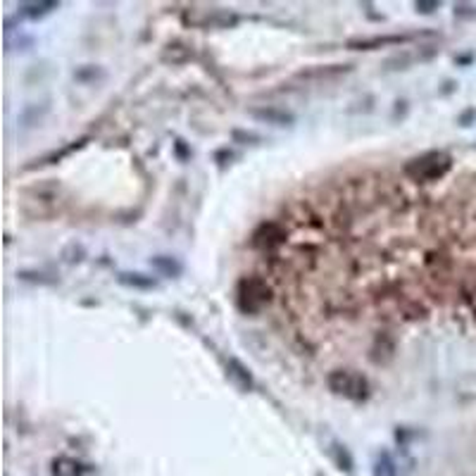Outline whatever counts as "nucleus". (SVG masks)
Wrapping results in <instances>:
<instances>
[{
    "label": "nucleus",
    "mask_w": 476,
    "mask_h": 476,
    "mask_svg": "<svg viewBox=\"0 0 476 476\" xmlns=\"http://www.w3.org/2000/svg\"><path fill=\"white\" fill-rule=\"evenodd\" d=\"M450 160L448 153L443 150H431V153H424L419 157H412L408 164H405V174H408L412 181H438L448 174Z\"/></svg>",
    "instance_id": "f257e3e1"
},
{
    "label": "nucleus",
    "mask_w": 476,
    "mask_h": 476,
    "mask_svg": "<svg viewBox=\"0 0 476 476\" xmlns=\"http://www.w3.org/2000/svg\"><path fill=\"white\" fill-rule=\"evenodd\" d=\"M57 205H60V186L48 184V181L22 193V210L34 219H46L55 215Z\"/></svg>",
    "instance_id": "f03ea898"
},
{
    "label": "nucleus",
    "mask_w": 476,
    "mask_h": 476,
    "mask_svg": "<svg viewBox=\"0 0 476 476\" xmlns=\"http://www.w3.org/2000/svg\"><path fill=\"white\" fill-rule=\"evenodd\" d=\"M272 288L262 277H245L236 288V303L245 314L260 313L262 307L269 305Z\"/></svg>",
    "instance_id": "7ed1b4c3"
},
{
    "label": "nucleus",
    "mask_w": 476,
    "mask_h": 476,
    "mask_svg": "<svg viewBox=\"0 0 476 476\" xmlns=\"http://www.w3.org/2000/svg\"><path fill=\"white\" fill-rule=\"evenodd\" d=\"M327 383L331 388V393L346 398V401L362 402L369 398V381L357 372L350 369H333L327 376Z\"/></svg>",
    "instance_id": "20e7f679"
},
{
    "label": "nucleus",
    "mask_w": 476,
    "mask_h": 476,
    "mask_svg": "<svg viewBox=\"0 0 476 476\" xmlns=\"http://www.w3.org/2000/svg\"><path fill=\"white\" fill-rule=\"evenodd\" d=\"M281 243H286V229L277 222H267L252 234V245L260 248V251H274L279 248Z\"/></svg>",
    "instance_id": "39448f33"
},
{
    "label": "nucleus",
    "mask_w": 476,
    "mask_h": 476,
    "mask_svg": "<svg viewBox=\"0 0 476 476\" xmlns=\"http://www.w3.org/2000/svg\"><path fill=\"white\" fill-rule=\"evenodd\" d=\"M415 39L412 34H393V36H372V39H353L348 41V48H355V50H375L381 46H402V43H410Z\"/></svg>",
    "instance_id": "423d86ee"
},
{
    "label": "nucleus",
    "mask_w": 476,
    "mask_h": 476,
    "mask_svg": "<svg viewBox=\"0 0 476 476\" xmlns=\"http://www.w3.org/2000/svg\"><path fill=\"white\" fill-rule=\"evenodd\" d=\"M53 476H84L86 474V464H82L75 457H55L53 467H50Z\"/></svg>",
    "instance_id": "0eeeda50"
},
{
    "label": "nucleus",
    "mask_w": 476,
    "mask_h": 476,
    "mask_svg": "<svg viewBox=\"0 0 476 476\" xmlns=\"http://www.w3.org/2000/svg\"><path fill=\"white\" fill-rule=\"evenodd\" d=\"M226 376H229V381H232L236 388H241V391H251L252 388L251 372L238 360H229V365H226Z\"/></svg>",
    "instance_id": "6e6552de"
},
{
    "label": "nucleus",
    "mask_w": 476,
    "mask_h": 476,
    "mask_svg": "<svg viewBox=\"0 0 476 476\" xmlns=\"http://www.w3.org/2000/svg\"><path fill=\"white\" fill-rule=\"evenodd\" d=\"M251 115L258 117V119H262V122H267V124H279V127H284V124H291L293 122L291 112H286V110H279V108L251 110Z\"/></svg>",
    "instance_id": "1a4fd4ad"
},
{
    "label": "nucleus",
    "mask_w": 476,
    "mask_h": 476,
    "mask_svg": "<svg viewBox=\"0 0 476 476\" xmlns=\"http://www.w3.org/2000/svg\"><path fill=\"white\" fill-rule=\"evenodd\" d=\"M375 476H398V464H395L391 453H379L375 460Z\"/></svg>",
    "instance_id": "9d476101"
},
{
    "label": "nucleus",
    "mask_w": 476,
    "mask_h": 476,
    "mask_svg": "<svg viewBox=\"0 0 476 476\" xmlns=\"http://www.w3.org/2000/svg\"><path fill=\"white\" fill-rule=\"evenodd\" d=\"M24 17H31V20H39V17H46L48 13L57 10V3H24L20 7Z\"/></svg>",
    "instance_id": "9b49d317"
},
{
    "label": "nucleus",
    "mask_w": 476,
    "mask_h": 476,
    "mask_svg": "<svg viewBox=\"0 0 476 476\" xmlns=\"http://www.w3.org/2000/svg\"><path fill=\"white\" fill-rule=\"evenodd\" d=\"M119 284L129 286V288H155V281L143 274H119Z\"/></svg>",
    "instance_id": "f8f14e48"
},
{
    "label": "nucleus",
    "mask_w": 476,
    "mask_h": 476,
    "mask_svg": "<svg viewBox=\"0 0 476 476\" xmlns=\"http://www.w3.org/2000/svg\"><path fill=\"white\" fill-rule=\"evenodd\" d=\"M153 267H157L160 272L170 274V277L181 272V265H179L177 260H172V258H153Z\"/></svg>",
    "instance_id": "ddd939ff"
},
{
    "label": "nucleus",
    "mask_w": 476,
    "mask_h": 476,
    "mask_svg": "<svg viewBox=\"0 0 476 476\" xmlns=\"http://www.w3.org/2000/svg\"><path fill=\"white\" fill-rule=\"evenodd\" d=\"M417 13H424V14H428V13H434L436 7H438V3H422V0H419V3H417Z\"/></svg>",
    "instance_id": "4468645a"
}]
</instances>
